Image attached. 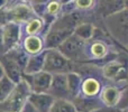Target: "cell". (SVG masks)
Segmentation results:
<instances>
[{"instance_id":"cb8c5ba5","label":"cell","mask_w":128,"mask_h":112,"mask_svg":"<svg viewBox=\"0 0 128 112\" xmlns=\"http://www.w3.org/2000/svg\"><path fill=\"white\" fill-rule=\"evenodd\" d=\"M44 27V21L40 18H32L29 21H27L26 25V33L28 36L30 35H36L40 33Z\"/></svg>"},{"instance_id":"d4e9b609","label":"cell","mask_w":128,"mask_h":112,"mask_svg":"<svg viewBox=\"0 0 128 112\" xmlns=\"http://www.w3.org/2000/svg\"><path fill=\"white\" fill-rule=\"evenodd\" d=\"M106 46L104 43L101 42H94L92 45L90 46V55L94 58H101L104 56L106 54Z\"/></svg>"},{"instance_id":"9c48e42d","label":"cell","mask_w":128,"mask_h":112,"mask_svg":"<svg viewBox=\"0 0 128 112\" xmlns=\"http://www.w3.org/2000/svg\"><path fill=\"white\" fill-rule=\"evenodd\" d=\"M51 95H53L55 99H66L70 97L68 89V81H66V73H58L53 74L52 83L48 92Z\"/></svg>"},{"instance_id":"4316f807","label":"cell","mask_w":128,"mask_h":112,"mask_svg":"<svg viewBox=\"0 0 128 112\" xmlns=\"http://www.w3.org/2000/svg\"><path fill=\"white\" fill-rule=\"evenodd\" d=\"M118 110H122V109H127L128 108V86L125 89V91L122 93L120 99L118 101L117 104Z\"/></svg>"},{"instance_id":"8992f818","label":"cell","mask_w":128,"mask_h":112,"mask_svg":"<svg viewBox=\"0 0 128 112\" xmlns=\"http://www.w3.org/2000/svg\"><path fill=\"white\" fill-rule=\"evenodd\" d=\"M2 38H4V51L8 52L16 46L19 43L20 38V26L17 22H8L2 27Z\"/></svg>"},{"instance_id":"44dd1931","label":"cell","mask_w":128,"mask_h":112,"mask_svg":"<svg viewBox=\"0 0 128 112\" xmlns=\"http://www.w3.org/2000/svg\"><path fill=\"white\" fill-rule=\"evenodd\" d=\"M94 27L92 24H89V22H82L79 26H76V28L74 29L73 34L75 36H78L79 38L83 40H88L90 38H92L93 34H94Z\"/></svg>"},{"instance_id":"60d3db41","label":"cell","mask_w":128,"mask_h":112,"mask_svg":"<svg viewBox=\"0 0 128 112\" xmlns=\"http://www.w3.org/2000/svg\"><path fill=\"white\" fill-rule=\"evenodd\" d=\"M127 48H128V46H127Z\"/></svg>"},{"instance_id":"30bf717a","label":"cell","mask_w":128,"mask_h":112,"mask_svg":"<svg viewBox=\"0 0 128 112\" xmlns=\"http://www.w3.org/2000/svg\"><path fill=\"white\" fill-rule=\"evenodd\" d=\"M34 11L32 9V7L27 6L25 3H20L18 6L14 7L11 9L7 10V16H8V21L12 22H27L33 18Z\"/></svg>"},{"instance_id":"ba28073f","label":"cell","mask_w":128,"mask_h":112,"mask_svg":"<svg viewBox=\"0 0 128 112\" xmlns=\"http://www.w3.org/2000/svg\"><path fill=\"white\" fill-rule=\"evenodd\" d=\"M0 65L4 68L6 76H8L14 83L17 84L22 80L24 71L22 70V67H20L10 56L7 55L6 53L0 54Z\"/></svg>"},{"instance_id":"d6986e66","label":"cell","mask_w":128,"mask_h":112,"mask_svg":"<svg viewBox=\"0 0 128 112\" xmlns=\"http://www.w3.org/2000/svg\"><path fill=\"white\" fill-rule=\"evenodd\" d=\"M81 92L84 97H90L94 98L98 93L100 92V83L98 80L93 79V77H89V79L84 80L82 82L81 86Z\"/></svg>"},{"instance_id":"ac0fdd59","label":"cell","mask_w":128,"mask_h":112,"mask_svg":"<svg viewBox=\"0 0 128 112\" xmlns=\"http://www.w3.org/2000/svg\"><path fill=\"white\" fill-rule=\"evenodd\" d=\"M25 51L28 54H38L40 52H43V47H44V42L42 40V38L40 36L36 35H30L25 39L24 43Z\"/></svg>"},{"instance_id":"4fadbf2b","label":"cell","mask_w":128,"mask_h":112,"mask_svg":"<svg viewBox=\"0 0 128 112\" xmlns=\"http://www.w3.org/2000/svg\"><path fill=\"white\" fill-rule=\"evenodd\" d=\"M125 9V0H99L98 12L102 18L117 13Z\"/></svg>"},{"instance_id":"8d00e7d4","label":"cell","mask_w":128,"mask_h":112,"mask_svg":"<svg viewBox=\"0 0 128 112\" xmlns=\"http://www.w3.org/2000/svg\"><path fill=\"white\" fill-rule=\"evenodd\" d=\"M125 9H128V0H125Z\"/></svg>"},{"instance_id":"e575fe53","label":"cell","mask_w":128,"mask_h":112,"mask_svg":"<svg viewBox=\"0 0 128 112\" xmlns=\"http://www.w3.org/2000/svg\"><path fill=\"white\" fill-rule=\"evenodd\" d=\"M4 75H6V74H4V68H2V66L0 65V80H1L2 77L4 76Z\"/></svg>"},{"instance_id":"e0dca14e","label":"cell","mask_w":128,"mask_h":112,"mask_svg":"<svg viewBox=\"0 0 128 112\" xmlns=\"http://www.w3.org/2000/svg\"><path fill=\"white\" fill-rule=\"evenodd\" d=\"M66 81H68V89L70 97H72L74 99V98L78 97L79 92L81 91L82 79L78 73L70 72V73H66Z\"/></svg>"},{"instance_id":"f35d334b","label":"cell","mask_w":128,"mask_h":112,"mask_svg":"<svg viewBox=\"0 0 128 112\" xmlns=\"http://www.w3.org/2000/svg\"><path fill=\"white\" fill-rule=\"evenodd\" d=\"M22 2H32V0H22Z\"/></svg>"},{"instance_id":"2e32d148","label":"cell","mask_w":128,"mask_h":112,"mask_svg":"<svg viewBox=\"0 0 128 112\" xmlns=\"http://www.w3.org/2000/svg\"><path fill=\"white\" fill-rule=\"evenodd\" d=\"M120 95H122V93L118 89L114 88V86H107L101 92V101L106 104V107L114 108L118 104Z\"/></svg>"},{"instance_id":"1f68e13d","label":"cell","mask_w":128,"mask_h":112,"mask_svg":"<svg viewBox=\"0 0 128 112\" xmlns=\"http://www.w3.org/2000/svg\"><path fill=\"white\" fill-rule=\"evenodd\" d=\"M4 38H2V27H0V54H4Z\"/></svg>"},{"instance_id":"f546056e","label":"cell","mask_w":128,"mask_h":112,"mask_svg":"<svg viewBox=\"0 0 128 112\" xmlns=\"http://www.w3.org/2000/svg\"><path fill=\"white\" fill-rule=\"evenodd\" d=\"M92 112H119V110L117 109H114V108H110V107H104V108H99L97 110L92 111Z\"/></svg>"},{"instance_id":"7a4b0ae2","label":"cell","mask_w":128,"mask_h":112,"mask_svg":"<svg viewBox=\"0 0 128 112\" xmlns=\"http://www.w3.org/2000/svg\"><path fill=\"white\" fill-rule=\"evenodd\" d=\"M109 34L124 46H128V9L104 18Z\"/></svg>"},{"instance_id":"5b68a950","label":"cell","mask_w":128,"mask_h":112,"mask_svg":"<svg viewBox=\"0 0 128 112\" xmlns=\"http://www.w3.org/2000/svg\"><path fill=\"white\" fill-rule=\"evenodd\" d=\"M83 48H84V40L79 38L78 36H75L74 34H72L58 47V51L68 59L76 61V59H81L82 55H83Z\"/></svg>"},{"instance_id":"836d02e7","label":"cell","mask_w":128,"mask_h":112,"mask_svg":"<svg viewBox=\"0 0 128 112\" xmlns=\"http://www.w3.org/2000/svg\"><path fill=\"white\" fill-rule=\"evenodd\" d=\"M7 6V0H0V9H4Z\"/></svg>"},{"instance_id":"484cf974","label":"cell","mask_w":128,"mask_h":112,"mask_svg":"<svg viewBox=\"0 0 128 112\" xmlns=\"http://www.w3.org/2000/svg\"><path fill=\"white\" fill-rule=\"evenodd\" d=\"M61 8V3L58 1V0H52L51 2L47 3V7H46V13H50V15H53L55 16L56 13L58 12Z\"/></svg>"},{"instance_id":"6da1fadb","label":"cell","mask_w":128,"mask_h":112,"mask_svg":"<svg viewBox=\"0 0 128 112\" xmlns=\"http://www.w3.org/2000/svg\"><path fill=\"white\" fill-rule=\"evenodd\" d=\"M32 93L28 83L22 80L16 84L12 92L4 101L0 102V111L2 112H20L24 106L28 102V98Z\"/></svg>"},{"instance_id":"8fae6325","label":"cell","mask_w":128,"mask_h":112,"mask_svg":"<svg viewBox=\"0 0 128 112\" xmlns=\"http://www.w3.org/2000/svg\"><path fill=\"white\" fill-rule=\"evenodd\" d=\"M73 34L71 30H61V29H50L45 36L44 46L45 49H58L63 42Z\"/></svg>"},{"instance_id":"9a60e30c","label":"cell","mask_w":128,"mask_h":112,"mask_svg":"<svg viewBox=\"0 0 128 112\" xmlns=\"http://www.w3.org/2000/svg\"><path fill=\"white\" fill-rule=\"evenodd\" d=\"M73 104L75 106L78 112H92L100 107V100L90 97H76L74 98Z\"/></svg>"},{"instance_id":"603a6c76","label":"cell","mask_w":128,"mask_h":112,"mask_svg":"<svg viewBox=\"0 0 128 112\" xmlns=\"http://www.w3.org/2000/svg\"><path fill=\"white\" fill-rule=\"evenodd\" d=\"M15 86H16V83H14L6 75L0 80V102L4 101L9 97V94L12 92Z\"/></svg>"},{"instance_id":"74e56055","label":"cell","mask_w":128,"mask_h":112,"mask_svg":"<svg viewBox=\"0 0 128 112\" xmlns=\"http://www.w3.org/2000/svg\"><path fill=\"white\" fill-rule=\"evenodd\" d=\"M119 112H128V108L127 109H122V110H119Z\"/></svg>"},{"instance_id":"7c38bea8","label":"cell","mask_w":128,"mask_h":112,"mask_svg":"<svg viewBox=\"0 0 128 112\" xmlns=\"http://www.w3.org/2000/svg\"><path fill=\"white\" fill-rule=\"evenodd\" d=\"M55 98L50 93H34L32 92L28 98V102L38 112H50Z\"/></svg>"},{"instance_id":"7402d4cb","label":"cell","mask_w":128,"mask_h":112,"mask_svg":"<svg viewBox=\"0 0 128 112\" xmlns=\"http://www.w3.org/2000/svg\"><path fill=\"white\" fill-rule=\"evenodd\" d=\"M50 112H78L75 106L66 99H55Z\"/></svg>"},{"instance_id":"4dcf8cb0","label":"cell","mask_w":128,"mask_h":112,"mask_svg":"<svg viewBox=\"0 0 128 112\" xmlns=\"http://www.w3.org/2000/svg\"><path fill=\"white\" fill-rule=\"evenodd\" d=\"M22 1V0H7V6L6 7H8V9H11V8H14V7L20 4Z\"/></svg>"},{"instance_id":"52a82bcc","label":"cell","mask_w":128,"mask_h":112,"mask_svg":"<svg viewBox=\"0 0 128 112\" xmlns=\"http://www.w3.org/2000/svg\"><path fill=\"white\" fill-rule=\"evenodd\" d=\"M82 20V16L79 11L74 10L72 12L63 13L58 19H55L51 29H61V30H71L74 31L76 26H79Z\"/></svg>"},{"instance_id":"d6a6232c","label":"cell","mask_w":128,"mask_h":112,"mask_svg":"<svg viewBox=\"0 0 128 112\" xmlns=\"http://www.w3.org/2000/svg\"><path fill=\"white\" fill-rule=\"evenodd\" d=\"M52 0H32L30 3H42V4H47L48 2H51Z\"/></svg>"},{"instance_id":"ab89813d","label":"cell","mask_w":128,"mask_h":112,"mask_svg":"<svg viewBox=\"0 0 128 112\" xmlns=\"http://www.w3.org/2000/svg\"><path fill=\"white\" fill-rule=\"evenodd\" d=\"M0 112H2V111H0Z\"/></svg>"},{"instance_id":"f1b7e54d","label":"cell","mask_w":128,"mask_h":112,"mask_svg":"<svg viewBox=\"0 0 128 112\" xmlns=\"http://www.w3.org/2000/svg\"><path fill=\"white\" fill-rule=\"evenodd\" d=\"M20 112H38V111L36 110V109L34 108V107L29 103V102H27V103L24 106V108L20 110Z\"/></svg>"},{"instance_id":"3957f363","label":"cell","mask_w":128,"mask_h":112,"mask_svg":"<svg viewBox=\"0 0 128 112\" xmlns=\"http://www.w3.org/2000/svg\"><path fill=\"white\" fill-rule=\"evenodd\" d=\"M73 64L70 59L56 49H46V57H45L44 71L51 74L58 73H70L73 72Z\"/></svg>"},{"instance_id":"ffe728a7","label":"cell","mask_w":128,"mask_h":112,"mask_svg":"<svg viewBox=\"0 0 128 112\" xmlns=\"http://www.w3.org/2000/svg\"><path fill=\"white\" fill-rule=\"evenodd\" d=\"M6 54L8 56H10L18 65L22 67V71H25V67L27 65V62L29 59V56H28V53H27L25 49H22V48H12L10 51L6 52Z\"/></svg>"},{"instance_id":"5bb4252c","label":"cell","mask_w":128,"mask_h":112,"mask_svg":"<svg viewBox=\"0 0 128 112\" xmlns=\"http://www.w3.org/2000/svg\"><path fill=\"white\" fill-rule=\"evenodd\" d=\"M45 57H46V49L38 54L32 55L29 57L27 65L25 67L24 74H35V73L44 71L45 65Z\"/></svg>"},{"instance_id":"277c9868","label":"cell","mask_w":128,"mask_h":112,"mask_svg":"<svg viewBox=\"0 0 128 112\" xmlns=\"http://www.w3.org/2000/svg\"><path fill=\"white\" fill-rule=\"evenodd\" d=\"M52 77L53 74L48 72H42L35 73V74H24L22 80L28 83L32 92L34 93H47L51 88Z\"/></svg>"},{"instance_id":"d590c367","label":"cell","mask_w":128,"mask_h":112,"mask_svg":"<svg viewBox=\"0 0 128 112\" xmlns=\"http://www.w3.org/2000/svg\"><path fill=\"white\" fill-rule=\"evenodd\" d=\"M58 2H60L61 4H65L68 3V2H71V1H74V0H58Z\"/></svg>"},{"instance_id":"83f0119b","label":"cell","mask_w":128,"mask_h":112,"mask_svg":"<svg viewBox=\"0 0 128 112\" xmlns=\"http://www.w3.org/2000/svg\"><path fill=\"white\" fill-rule=\"evenodd\" d=\"M74 3L76 8L88 10L94 6V0H74Z\"/></svg>"}]
</instances>
